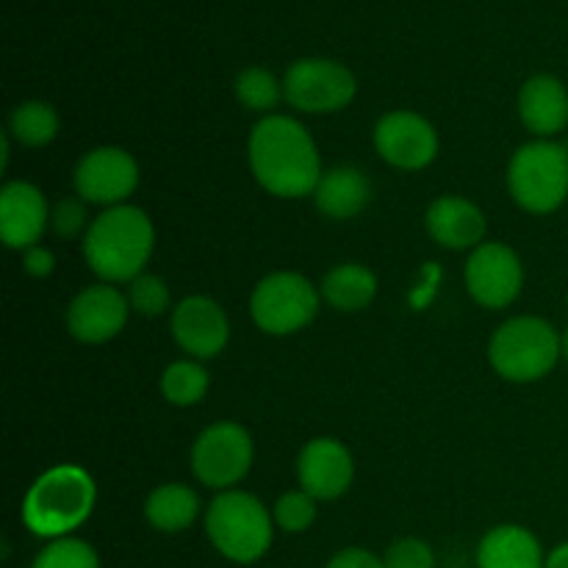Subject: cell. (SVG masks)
I'll use <instances>...</instances> for the list:
<instances>
[{"label": "cell", "instance_id": "1", "mask_svg": "<svg viewBox=\"0 0 568 568\" xmlns=\"http://www.w3.org/2000/svg\"><path fill=\"white\" fill-rule=\"evenodd\" d=\"M247 159L261 189L283 200L308 197L322 178L316 142L294 116L286 114H270L255 122Z\"/></svg>", "mask_w": 568, "mask_h": 568}, {"label": "cell", "instance_id": "2", "mask_svg": "<svg viewBox=\"0 0 568 568\" xmlns=\"http://www.w3.org/2000/svg\"><path fill=\"white\" fill-rule=\"evenodd\" d=\"M153 250V220L131 203L105 209L83 233V258L103 283L136 281Z\"/></svg>", "mask_w": 568, "mask_h": 568}, {"label": "cell", "instance_id": "3", "mask_svg": "<svg viewBox=\"0 0 568 568\" xmlns=\"http://www.w3.org/2000/svg\"><path fill=\"white\" fill-rule=\"evenodd\" d=\"M94 503V477L75 464H59L31 483L22 499V525L37 538H67L92 516Z\"/></svg>", "mask_w": 568, "mask_h": 568}, {"label": "cell", "instance_id": "4", "mask_svg": "<svg viewBox=\"0 0 568 568\" xmlns=\"http://www.w3.org/2000/svg\"><path fill=\"white\" fill-rule=\"evenodd\" d=\"M205 532L222 558L233 564H255L272 547L275 519L258 497L231 488L205 510Z\"/></svg>", "mask_w": 568, "mask_h": 568}, {"label": "cell", "instance_id": "5", "mask_svg": "<svg viewBox=\"0 0 568 568\" xmlns=\"http://www.w3.org/2000/svg\"><path fill=\"white\" fill-rule=\"evenodd\" d=\"M564 358L560 336L541 316H514L488 342V361L510 383H536Z\"/></svg>", "mask_w": 568, "mask_h": 568}, {"label": "cell", "instance_id": "6", "mask_svg": "<svg viewBox=\"0 0 568 568\" xmlns=\"http://www.w3.org/2000/svg\"><path fill=\"white\" fill-rule=\"evenodd\" d=\"M510 197L530 214H552L568 197V150L552 139L521 144L508 164Z\"/></svg>", "mask_w": 568, "mask_h": 568}, {"label": "cell", "instance_id": "7", "mask_svg": "<svg viewBox=\"0 0 568 568\" xmlns=\"http://www.w3.org/2000/svg\"><path fill=\"white\" fill-rule=\"evenodd\" d=\"M320 300L322 292L300 272H272L253 288L250 314L270 336H292L316 320Z\"/></svg>", "mask_w": 568, "mask_h": 568}, {"label": "cell", "instance_id": "8", "mask_svg": "<svg viewBox=\"0 0 568 568\" xmlns=\"http://www.w3.org/2000/svg\"><path fill=\"white\" fill-rule=\"evenodd\" d=\"M253 438L236 422H216L205 427L192 447V475L200 486L231 491L253 466Z\"/></svg>", "mask_w": 568, "mask_h": 568}, {"label": "cell", "instance_id": "9", "mask_svg": "<svg viewBox=\"0 0 568 568\" xmlns=\"http://www.w3.org/2000/svg\"><path fill=\"white\" fill-rule=\"evenodd\" d=\"M355 75L333 59H300L283 75V98L303 114H333L353 103Z\"/></svg>", "mask_w": 568, "mask_h": 568}, {"label": "cell", "instance_id": "10", "mask_svg": "<svg viewBox=\"0 0 568 568\" xmlns=\"http://www.w3.org/2000/svg\"><path fill=\"white\" fill-rule=\"evenodd\" d=\"M75 194L87 203L94 205H122L139 186V164L128 150L105 144L94 148L78 161L75 175Z\"/></svg>", "mask_w": 568, "mask_h": 568}, {"label": "cell", "instance_id": "11", "mask_svg": "<svg viewBox=\"0 0 568 568\" xmlns=\"http://www.w3.org/2000/svg\"><path fill=\"white\" fill-rule=\"evenodd\" d=\"M525 286V270L516 255L503 242H483L471 250L466 261V288L483 308H505L514 303Z\"/></svg>", "mask_w": 568, "mask_h": 568}, {"label": "cell", "instance_id": "12", "mask_svg": "<svg viewBox=\"0 0 568 568\" xmlns=\"http://www.w3.org/2000/svg\"><path fill=\"white\" fill-rule=\"evenodd\" d=\"M375 150L397 170H425L438 155V133L422 114L408 109L388 111L375 125Z\"/></svg>", "mask_w": 568, "mask_h": 568}, {"label": "cell", "instance_id": "13", "mask_svg": "<svg viewBox=\"0 0 568 568\" xmlns=\"http://www.w3.org/2000/svg\"><path fill=\"white\" fill-rule=\"evenodd\" d=\"M170 331L183 353L192 355L194 361H209L227 347L231 322L216 300L192 294L172 308Z\"/></svg>", "mask_w": 568, "mask_h": 568}, {"label": "cell", "instance_id": "14", "mask_svg": "<svg viewBox=\"0 0 568 568\" xmlns=\"http://www.w3.org/2000/svg\"><path fill=\"white\" fill-rule=\"evenodd\" d=\"M131 305L128 297L111 283L83 288L67 308V331L83 344H103L120 336L125 327Z\"/></svg>", "mask_w": 568, "mask_h": 568}, {"label": "cell", "instance_id": "15", "mask_svg": "<svg viewBox=\"0 0 568 568\" xmlns=\"http://www.w3.org/2000/svg\"><path fill=\"white\" fill-rule=\"evenodd\" d=\"M297 477L316 503L344 497L355 477L353 453L338 438H311L297 458Z\"/></svg>", "mask_w": 568, "mask_h": 568}, {"label": "cell", "instance_id": "16", "mask_svg": "<svg viewBox=\"0 0 568 568\" xmlns=\"http://www.w3.org/2000/svg\"><path fill=\"white\" fill-rule=\"evenodd\" d=\"M50 225V209L39 186L28 181H9L0 189V236L9 250L37 247Z\"/></svg>", "mask_w": 568, "mask_h": 568}, {"label": "cell", "instance_id": "17", "mask_svg": "<svg viewBox=\"0 0 568 568\" xmlns=\"http://www.w3.org/2000/svg\"><path fill=\"white\" fill-rule=\"evenodd\" d=\"M433 242L447 250H475L486 242V214L460 194H444L433 200L425 216Z\"/></svg>", "mask_w": 568, "mask_h": 568}, {"label": "cell", "instance_id": "18", "mask_svg": "<svg viewBox=\"0 0 568 568\" xmlns=\"http://www.w3.org/2000/svg\"><path fill=\"white\" fill-rule=\"evenodd\" d=\"M521 122L538 139H552L568 125V89L555 75L527 78L519 92Z\"/></svg>", "mask_w": 568, "mask_h": 568}, {"label": "cell", "instance_id": "19", "mask_svg": "<svg viewBox=\"0 0 568 568\" xmlns=\"http://www.w3.org/2000/svg\"><path fill=\"white\" fill-rule=\"evenodd\" d=\"M372 197V183L358 166H333L322 172L320 183L314 189V203L320 214L327 220H353L366 209Z\"/></svg>", "mask_w": 568, "mask_h": 568}, {"label": "cell", "instance_id": "20", "mask_svg": "<svg viewBox=\"0 0 568 568\" xmlns=\"http://www.w3.org/2000/svg\"><path fill=\"white\" fill-rule=\"evenodd\" d=\"M477 568H547V558L527 527L499 525L477 547Z\"/></svg>", "mask_w": 568, "mask_h": 568}, {"label": "cell", "instance_id": "21", "mask_svg": "<svg viewBox=\"0 0 568 568\" xmlns=\"http://www.w3.org/2000/svg\"><path fill=\"white\" fill-rule=\"evenodd\" d=\"M200 497L186 483H164L150 491L144 503V519L153 530L183 532L197 521Z\"/></svg>", "mask_w": 568, "mask_h": 568}, {"label": "cell", "instance_id": "22", "mask_svg": "<svg viewBox=\"0 0 568 568\" xmlns=\"http://www.w3.org/2000/svg\"><path fill=\"white\" fill-rule=\"evenodd\" d=\"M322 297L342 314H353V311H364L366 305L375 300L377 294V275L364 264H338L325 275L320 286Z\"/></svg>", "mask_w": 568, "mask_h": 568}, {"label": "cell", "instance_id": "23", "mask_svg": "<svg viewBox=\"0 0 568 568\" xmlns=\"http://www.w3.org/2000/svg\"><path fill=\"white\" fill-rule=\"evenodd\" d=\"M9 133L26 148H44L59 136V114L44 100H26L11 111Z\"/></svg>", "mask_w": 568, "mask_h": 568}, {"label": "cell", "instance_id": "24", "mask_svg": "<svg viewBox=\"0 0 568 568\" xmlns=\"http://www.w3.org/2000/svg\"><path fill=\"white\" fill-rule=\"evenodd\" d=\"M209 372L200 361H175L161 375V394L170 405L189 408L209 394Z\"/></svg>", "mask_w": 568, "mask_h": 568}, {"label": "cell", "instance_id": "25", "mask_svg": "<svg viewBox=\"0 0 568 568\" xmlns=\"http://www.w3.org/2000/svg\"><path fill=\"white\" fill-rule=\"evenodd\" d=\"M236 98L244 109L266 116L272 114V109H277L281 100H286L283 98V83H277V78L264 67H247V70L239 72Z\"/></svg>", "mask_w": 568, "mask_h": 568}, {"label": "cell", "instance_id": "26", "mask_svg": "<svg viewBox=\"0 0 568 568\" xmlns=\"http://www.w3.org/2000/svg\"><path fill=\"white\" fill-rule=\"evenodd\" d=\"M125 297L133 314L150 316V320H153V316L166 314V311L172 308V294L164 277L148 275V272H142L136 281L128 283Z\"/></svg>", "mask_w": 568, "mask_h": 568}, {"label": "cell", "instance_id": "27", "mask_svg": "<svg viewBox=\"0 0 568 568\" xmlns=\"http://www.w3.org/2000/svg\"><path fill=\"white\" fill-rule=\"evenodd\" d=\"M31 568H100V560L87 541L67 536L50 541Z\"/></svg>", "mask_w": 568, "mask_h": 568}, {"label": "cell", "instance_id": "28", "mask_svg": "<svg viewBox=\"0 0 568 568\" xmlns=\"http://www.w3.org/2000/svg\"><path fill=\"white\" fill-rule=\"evenodd\" d=\"M272 519L286 532H305L316 519V499L308 491H286L272 508Z\"/></svg>", "mask_w": 568, "mask_h": 568}, {"label": "cell", "instance_id": "29", "mask_svg": "<svg viewBox=\"0 0 568 568\" xmlns=\"http://www.w3.org/2000/svg\"><path fill=\"white\" fill-rule=\"evenodd\" d=\"M92 222H87V200L83 197H61L50 211V227L55 236L75 239L81 231H89Z\"/></svg>", "mask_w": 568, "mask_h": 568}, {"label": "cell", "instance_id": "30", "mask_svg": "<svg viewBox=\"0 0 568 568\" xmlns=\"http://www.w3.org/2000/svg\"><path fill=\"white\" fill-rule=\"evenodd\" d=\"M386 568H436V555L422 538H399L386 549Z\"/></svg>", "mask_w": 568, "mask_h": 568}, {"label": "cell", "instance_id": "31", "mask_svg": "<svg viewBox=\"0 0 568 568\" xmlns=\"http://www.w3.org/2000/svg\"><path fill=\"white\" fill-rule=\"evenodd\" d=\"M325 568H386V566H383V560L377 558L375 552H369V549L349 547V549H342L338 555H333Z\"/></svg>", "mask_w": 568, "mask_h": 568}, {"label": "cell", "instance_id": "32", "mask_svg": "<svg viewBox=\"0 0 568 568\" xmlns=\"http://www.w3.org/2000/svg\"><path fill=\"white\" fill-rule=\"evenodd\" d=\"M22 270L33 277H48L50 272L55 270L53 253H50L48 247H42V244L26 250V253H22Z\"/></svg>", "mask_w": 568, "mask_h": 568}, {"label": "cell", "instance_id": "33", "mask_svg": "<svg viewBox=\"0 0 568 568\" xmlns=\"http://www.w3.org/2000/svg\"><path fill=\"white\" fill-rule=\"evenodd\" d=\"M547 568H568V544H560L547 558Z\"/></svg>", "mask_w": 568, "mask_h": 568}, {"label": "cell", "instance_id": "34", "mask_svg": "<svg viewBox=\"0 0 568 568\" xmlns=\"http://www.w3.org/2000/svg\"><path fill=\"white\" fill-rule=\"evenodd\" d=\"M560 349H564V358L568 361V331L560 336Z\"/></svg>", "mask_w": 568, "mask_h": 568}]
</instances>
